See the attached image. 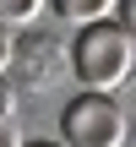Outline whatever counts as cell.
Returning a JSON list of instances; mask_svg holds the SVG:
<instances>
[{"label": "cell", "mask_w": 136, "mask_h": 147, "mask_svg": "<svg viewBox=\"0 0 136 147\" xmlns=\"http://www.w3.org/2000/svg\"><path fill=\"white\" fill-rule=\"evenodd\" d=\"M22 147H65V142H55V136H38V142H22Z\"/></svg>", "instance_id": "9c48e42d"}, {"label": "cell", "mask_w": 136, "mask_h": 147, "mask_svg": "<svg viewBox=\"0 0 136 147\" xmlns=\"http://www.w3.org/2000/svg\"><path fill=\"white\" fill-rule=\"evenodd\" d=\"M131 115L114 104V93H76L60 109V142L65 147H125Z\"/></svg>", "instance_id": "7a4b0ae2"}, {"label": "cell", "mask_w": 136, "mask_h": 147, "mask_svg": "<svg viewBox=\"0 0 136 147\" xmlns=\"http://www.w3.org/2000/svg\"><path fill=\"white\" fill-rule=\"evenodd\" d=\"M0 147H22V125H16V115H0Z\"/></svg>", "instance_id": "5b68a950"}, {"label": "cell", "mask_w": 136, "mask_h": 147, "mask_svg": "<svg viewBox=\"0 0 136 147\" xmlns=\"http://www.w3.org/2000/svg\"><path fill=\"white\" fill-rule=\"evenodd\" d=\"M11 60H16V44H11V27H5V22H0V71H5V65H11Z\"/></svg>", "instance_id": "52a82bcc"}, {"label": "cell", "mask_w": 136, "mask_h": 147, "mask_svg": "<svg viewBox=\"0 0 136 147\" xmlns=\"http://www.w3.org/2000/svg\"><path fill=\"white\" fill-rule=\"evenodd\" d=\"M114 22L131 33V44H136V0H120V11H114Z\"/></svg>", "instance_id": "8992f818"}, {"label": "cell", "mask_w": 136, "mask_h": 147, "mask_svg": "<svg viewBox=\"0 0 136 147\" xmlns=\"http://www.w3.org/2000/svg\"><path fill=\"white\" fill-rule=\"evenodd\" d=\"M0 115H16V98H11V87H5V76H0Z\"/></svg>", "instance_id": "ba28073f"}, {"label": "cell", "mask_w": 136, "mask_h": 147, "mask_svg": "<svg viewBox=\"0 0 136 147\" xmlns=\"http://www.w3.org/2000/svg\"><path fill=\"white\" fill-rule=\"evenodd\" d=\"M71 71L82 82V93H114L120 82H131V71H136L131 33L114 16L93 22V27H76V38H71Z\"/></svg>", "instance_id": "6da1fadb"}, {"label": "cell", "mask_w": 136, "mask_h": 147, "mask_svg": "<svg viewBox=\"0 0 136 147\" xmlns=\"http://www.w3.org/2000/svg\"><path fill=\"white\" fill-rule=\"evenodd\" d=\"M44 5H49V0H0V22H5V27H33V22L44 16Z\"/></svg>", "instance_id": "277c9868"}, {"label": "cell", "mask_w": 136, "mask_h": 147, "mask_svg": "<svg viewBox=\"0 0 136 147\" xmlns=\"http://www.w3.org/2000/svg\"><path fill=\"white\" fill-rule=\"evenodd\" d=\"M49 5H55V16L71 22V27H93V22H109V16L120 11V0H49Z\"/></svg>", "instance_id": "3957f363"}]
</instances>
